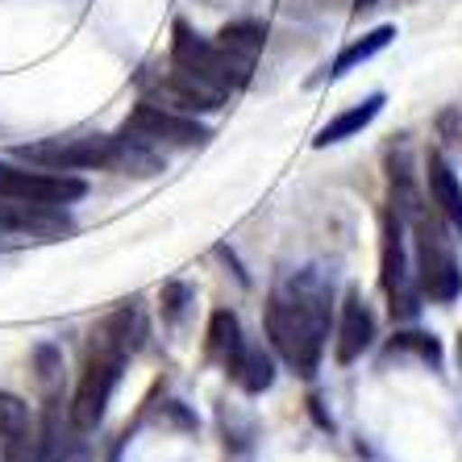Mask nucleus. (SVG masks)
Listing matches in <instances>:
<instances>
[{"label": "nucleus", "mask_w": 462, "mask_h": 462, "mask_svg": "<svg viewBox=\"0 0 462 462\" xmlns=\"http://www.w3.org/2000/svg\"><path fill=\"white\" fill-rule=\"evenodd\" d=\"M217 42L226 46V51L234 54L242 67H250V71H254L258 54H263V46H267V30H263L258 22H234V25H226V30L217 33Z\"/></svg>", "instance_id": "obj_17"}, {"label": "nucleus", "mask_w": 462, "mask_h": 462, "mask_svg": "<svg viewBox=\"0 0 462 462\" xmlns=\"http://www.w3.org/2000/svg\"><path fill=\"white\" fill-rule=\"evenodd\" d=\"M17 159L46 167V171H117V175L162 171L159 151L125 138V134H84V138L33 142V146H17Z\"/></svg>", "instance_id": "obj_3"}, {"label": "nucleus", "mask_w": 462, "mask_h": 462, "mask_svg": "<svg viewBox=\"0 0 462 462\" xmlns=\"http://www.w3.org/2000/svg\"><path fill=\"white\" fill-rule=\"evenodd\" d=\"M329 317H334V296H329V283L317 271H291L271 288L263 325H267L275 355L300 379H312L321 366Z\"/></svg>", "instance_id": "obj_1"}, {"label": "nucleus", "mask_w": 462, "mask_h": 462, "mask_svg": "<svg viewBox=\"0 0 462 462\" xmlns=\"http://www.w3.org/2000/svg\"><path fill=\"white\" fill-rule=\"evenodd\" d=\"M246 350V337H242V321H237L229 309H217L208 317V329H205V355L213 358L217 366H234V358Z\"/></svg>", "instance_id": "obj_13"}, {"label": "nucleus", "mask_w": 462, "mask_h": 462, "mask_svg": "<svg viewBox=\"0 0 462 462\" xmlns=\"http://www.w3.org/2000/svg\"><path fill=\"white\" fill-rule=\"evenodd\" d=\"M229 379H234L242 392H250V396H258V392H267L271 383H275V363H271V355L263 350V346H250L234 358V366H229Z\"/></svg>", "instance_id": "obj_14"}, {"label": "nucleus", "mask_w": 462, "mask_h": 462, "mask_svg": "<svg viewBox=\"0 0 462 462\" xmlns=\"http://www.w3.org/2000/svg\"><path fill=\"white\" fill-rule=\"evenodd\" d=\"M383 291L392 304L396 321H412L420 312V288L417 275L409 271V254H404V213L396 205H387L383 213Z\"/></svg>", "instance_id": "obj_6"}, {"label": "nucleus", "mask_w": 462, "mask_h": 462, "mask_svg": "<svg viewBox=\"0 0 462 462\" xmlns=\"http://www.w3.org/2000/svg\"><path fill=\"white\" fill-rule=\"evenodd\" d=\"M0 234L33 237V242H54V237L71 234V217H67L63 208L22 205V200H5V196H0Z\"/></svg>", "instance_id": "obj_10"}, {"label": "nucleus", "mask_w": 462, "mask_h": 462, "mask_svg": "<svg viewBox=\"0 0 462 462\" xmlns=\"http://www.w3.org/2000/svg\"><path fill=\"white\" fill-rule=\"evenodd\" d=\"M142 346V317L134 304H121L117 312H108L105 321L92 329V342L84 350V366H79V383L71 392V417L84 433H97L105 420L113 392L121 383L129 355Z\"/></svg>", "instance_id": "obj_2"}, {"label": "nucleus", "mask_w": 462, "mask_h": 462, "mask_svg": "<svg viewBox=\"0 0 462 462\" xmlns=\"http://www.w3.org/2000/svg\"><path fill=\"white\" fill-rule=\"evenodd\" d=\"M392 38H396V30H392V25H379V30L363 33L358 42H350V46H346V51L334 59V63L325 67V76H321V79H342L346 71H355L358 63H366V59H375V54L383 51V46L392 42Z\"/></svg>", "instance_id": "obj_16"}, {"label": "nucleus", "mask_w": 462, "mask_h": 462, "mask_svg": "<svg viewBox=\"0 0 462 462\" xmlns=\"http://www.w3.org/2000/svg\"><path fill=\"white\" fill-rule=\"evenodd\" d=\"M425 183H430L433 213L462 234V183H458V175H454V167L441 159L438 151H430V159H425Z\"/></svg>", "instance_id": "obj_11"}, {"label": "nucleus", "mask_w": 462, "mask_h": 462, "mask_svg": "<svg viewBox=\"0 0 462 462\" xmlns=\"http://www.w3.org/2000/svg\"><path fill=\"white\" fill-rule=\"evenodd\" d=\"M0 196L5 200H22V205H46V208H67L84 200L88 183L67 171H46V167H17V162L0 159Z\"/></svg>", "instance_id": "obj_5"}, {"label": "nucleus", "mask_w": 462, "mask_h": 462, "mask_svg": "<svg viewBox=\"0 0 462 462\" xmlns=\"http://www.w3.org/2000/svg\"><path fill=\"white\" fill-rule=\"evenodd\" d=\"M142 84L151 88V97L146 100H154V105H162V108H175V113H188V117H196V113H217V108L229 100L221 88L188 76V71L175 67V63L167 67V71H159L154 79L142 76Z\"/></svg>", "instance_id": "obj_8"}, {"label": "nucleus", "mask_w": 462, "mask_h": 462, "mask_svg": "<svg viewBox=\"0 0 462 462\" xmlns=\"http://www.w3.org/2000/svg\"><path fill=\"white\" fill-rule=\"evenodd\" d=\"M379 108H383V92H375V97H366L363 105L355 108H346V113H337L329 125L317 134V146H334V142H346V138H355L358 129H366L371 121L379 117Z\"/></svg>", "instance_id": "obj_15"}, {"label": "nucleus", "mask_w": 462, "mask_h": 462, "mask_svg": "<svg viewBox=\"0 0 462 462\" xmlns=\"http://www.w3.org/2000/svg\"><path fill=\"white\" fill-rule=\"evenodd\" d=\"M121 134L142 142V146H200L208 138V129L196 117L175 113V108H162L154 100H142V105L129 108Z\"/></svg>", "instance_id": "obj_7"}, {"label": "nucleus", "mask_w": 462, "mask_h": 462, "mask_svg": "<svg viewBox=\"0 0 462 462\" xmlns=\"http://www.w3.org/2000/svg\"><path fill=\"white\" fill-rule=\"evenodd\" d=\"M171 63L183 67L188 76L205 79V84L221 88V92H237V88L250 84V67H242L226 46L217 42V38H205V33H196L188 22H175L171 25Z\"/></svg>", "instance_id": "obj_4"}, {"label": "nucleus", "mask_w": 462, "mask_h": 462, "mask_svg": "<svg viewBox=\"0 0 462 462\" xmlns=\"http://www.w3.org/2000/svg\"><path fill=\"white\" fill-rule=\"evenodd\" d=\"M371 337H375V317H371V309L363 304V296H358V291H350V296H346V304H342V321H337L334 358L342 366L355 363L366 346H371Z\"/></svg>", "instance_id": "obj_12"}, {"label": "nucleus", "mask_w": 462, "mask_h": 462, "mask_svg": "<svg viewBox=\"0 0 462 462\" xmlns=\"http://www.w3.org/2000/svg\"><path fill=\"white\" fill-rule=\"evenodd\" d=\"M33 375L42 383V392H59L63 387V355H59V346H38L33 350Z\"/></svg>", "instance_id": "obj_18"}, {"label": "nucleus", "mask_w": 462, "mask_h": 462, "mask_svg": "<svg viewBox=\"0 0 462 462\" xmlns=\"http://www.w3.org/2000/svg\"><path fill=\"white\" fill-rule=\"evenodd\" d=\"M42 458L46 462H92V446L88 433L71 417V400H63V392H46V409H42Z\"/></svg>", "instance_id": "obj_9"}]
</instances>
